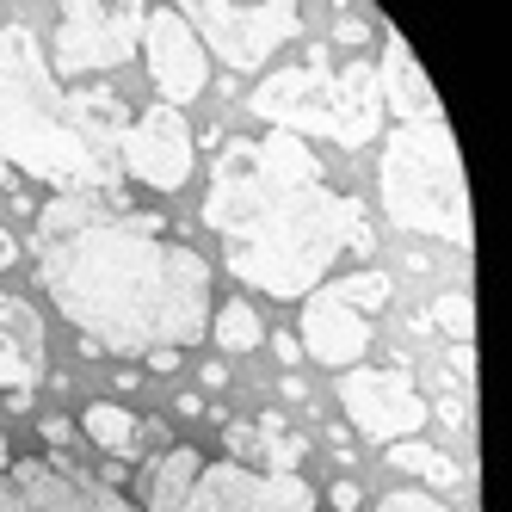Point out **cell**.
<instances>
[{"label": "cell", "mask_w": 512, "mask_h": 512, "mask_svg": "<svg viewBox=\"0 0 512 512\" xmlns=\"http://www.w3.org/2000/svg\"><path fill=\"white\" fill-rule=\"evenodd\" d=\"M31 253H38V284L87 352H186L210 327L216 266L124 192L50 198L38 210Z\"/></svg>", "instance_id": "cell-1"}, {"label": "cell", "mask_w": 512, "mask_h": 512, "mask_svg": "<svg viewBox=\"0 0 512 512\" xmlns=\"http://www.w3.org/2000/svg\"><path fill=\"white\" fill-rule=\"evenodd\" d=\"M204 229L223 241V266L278 303H303L340 260L371 266L377 253L364 198L334 192L315 149L284 130L223 136L204 186Z\"/></svg>", "instance_id": "cell-2"}, {"label": "cell", "mask_w": 512, "mask_h": 512, "mask_svg": "<svg viewBox=\"0 0 512 512\" xmlns=\"http://www.w3.org/2000/svg\"><path fill=\"white\" fill-rule=\"evenodd\" d=\"M130 105L118 87H62L31 25H0V161L50 198H112Z\"/></svg>", "instance_id": "cell-3"}, {"label": "cell", "mask_w": 512, "mask_h": 512, "mask_svg": "<svg viewBox=\"0 0 512 512\" xmlns=\"http://www.w3.org/2000/svg\"><path fill=\"white\" fill-rule=\"evenodd\" d=\"M247 112L284 130V136H327L340 149H364V142L383 136V93H377V62H340L327 68V44H315L309 68H272V75L247 93Z\"/></svg>", "instance_id": "cell-4"}, {"label": "cell", "mask_w": 512, "mask_h": 512, "mask_svg": "<svg viewBox=\"0 0 512 512\" xmlns=\"http://www.w3.org/2000/svg\"><path fill=\"white\" fill-rule=\"evenodd\" d=\"M377 192H383V210H389L395 229L451 241V247L475 241L469 179H463V155H457V136H451L445 112L389 130L383 167H377Z\"/></svg>", "instance_id": "cell-5"}, {"label": "cell", "mask_w": 512, "mask_h": 512, "mask_svg": "<svg viewBox=\"0 0 512 512\" xmlns=\"http://www.w3.org/2000/svg\"><path fill=\"white\" fill-rule=\"evenodd\" d=\"M179 19H186L198 31L204 56L216 50V62L235 68V75H260V68L290 44L303 38V7H284V0H260V7H241V0H192V7H179Z\"/></svg>", "instance_id": "cell-6"}, {"label": "cell", "mask_w": 512, "mask_h": 512, "mask_svg": "<svg viewBox=\"0 0 512 512\" xmlns=\"http://www.w3.org/2000/svg\"><path fill=\"white\" fill-rule=\"evenodd\" d=\"M142 13L149 7H105V0H81V7H62L56 31H50V75L68 81H87V75H112L124 68L142 44Z\"/></svg>", "instance_id": "cell-7"}, {"label": "cell", "mask_w": 512, "mask_h": 512, "mask_svg": "<svg viewBox=\"0 0 512 512\" xmlns=\"http://www.w3.org/2000/svg\"><path fill=\"white\" fill-rule=\"evenodd\" d=\"M0 512H136V500L93 482L75 457H19L0 475Z\"/></svg>", "instance_id": "cell-8"}, {"label": "cell", "mask_w": 512, "mask_h": 512, "mask_svg": "<svg viewBox=\"0 0 512 512\" xmlns=\"http://www.w3.org/2000/svg\"><path fill=\"white\" fill-rule=\"evenodd\" d=\"M334 395H340L352 432L371 438V445H383V451L420 438V426L432 420V401L414 389L408 371H340Z\"/></svg>", "instance_id": "cell-9"}, {"label": "cell", "mask_w": 512, "mask_h": 512, "mask_svg": "<svg viewBox=\"0 0 512 512\" xmlns=\"http://www.w3.org/2000/svg\"><path fill=\"white\" fill-rule=\"evenodd\" d=\"M192 161H198V136H192L186 112H173V105H149V112H136L124 124V136H118V167L136 179L142 192L173 198L192 179Z\"/></svg>", "instance_id": "cell-10"}, {"label": "cell", "mask_w": 512, "mask_h": 512, "mask_svg": "<svg viewBox=\"0 0 512 512\" xmlns=\"http://www.w3.org/2000/svg\"><path fill=\"white\" fill-rule=\"evenodd\" d=\"M186 512H321L309 475H266L241 463H204Z\"/></svg>", "instance_id": "cell-11"}, {"label": "cell", "mask_w": 512, "mask_h": 512, "mask_svg": "<svg viewBox=\"0 0 512 512\" xmlns=\"http://www.w3.org/2000/svg\"><path fill=\"white\" fill-rule=\"evenodd\" d=\"M142 62H149V81H155V105H192L210 87V56L198 44V31L179 19V7H149L142 13Z\"/></svg>", "instance_id": "cell-12"}, {"label": "cell", "mask_w": 512, "mask_h": 512, "mask_svg": "<svg viewBox=\"0 0 512 512\" xmlns=\"http://www.w3.org/2000/svg\"><path fill=\"white\" fill-rule=\"evenodd\" d=\"M297 352H309L327 371H358L364 352H371V315H358L334 284H321L303 297V315H297Z\"/></svg>", "instance_id": "cell-13"}, {"label": "cell", "mask_w": 512, "mask_h": 512, "mask_svg": "<svg viewBox=\"0 0 512 512\" xmlns=\"http://www.w3.org/2000/svg\"><path fill=\"white\" fill-rule=\"evenodd\" d=\"M44 364H50V334H44V315L31 309L25 297L0 290V389H7V408H31V395L44 383Z\"/></svg>", "instance_id": "cell-14"}, {"label": "cell", "mask_w": 512, "mask_h": 512, "mask_svg": "<svg viewBox=\"0 0 512 512\" xmlns=\"http://www.w3.org/2000/svg\"><path fill=\"white\" fill-rule=\"evenodd\" d=\"M377 93H383V118H401V124H420V118H438V93L426 81L420 56L408 50L395 25H383V62H377Z\"/></svg>", "instance_id": "cell-15"}, {"label": "cell", "mask_w": 512, "mask_h": 512, "mask_svg": "<svg viewBox=\"0 0 512 512\" xmlns=\"http://www.w3.org/2000/svg\"><path fill=\"white\" fill-rule=\"evenodd\" d=\"M198 475H204V451L198 445H161L149 463H142V500H136V512H186Z\"/></svg>", "instance_id": "cell-16"}, {"label": "cell", "mask_w": 512, "mask_h": 512, "mask_svg": "<svg viewBox=\"0 0 512 512\" xmlns=\"http://www.w3.org/2000/svg\"><path fill=\"white\" fill-rule=\"evenodd\" d=\"M142 432H149V426H142V414H130L124 401H87V408H81V438H87L93 451H105L112 463L136 457Z\"/></svg>", "instance_id": "cell-17"}, {"label": "cell", "mask_w": 512, "mask_h": 512, "mask_svg": "<svg viewBox=\"0 0 512 512\" xmlns=\"http://www.w3.org/2000/svg\"><path fill=\"white\" fill-rule=\"evenodd\" d=\"M253 438H260V463L266 475H303V457H309V438L290 426L284 414H260L253 420Z\"/></svg>", "instance_id": "cell-18"}, {"label": "cell", "mask_w": 512, "mask_h": 512, "mask_svg": "<svg viewBox=\"0 0 512 512\" xmlns=\"http://www.w3.org/2000/svg\"><path fill=\"white\" fill-rule=\"evenodd\" d=\"M204 334L216 340V352H253V346H266V321L253 315V303H216L210 309V327Z\"/></svg>", "instance_id": "cell-19"}, {"label": "cell", "mask_w": 512, "mask_h": 512, "mask_svg": "<svg viewBox=\"0 0 512 512\" xmlns=\"http://www.w3.org/2000/svg\"><path fill=\"white\" fill-rule=\"evenodd\" d=\"M383 457H389V469H408V475H420V482H432V488H457V482H463V463H457V457H445V451H432L426 438L389 445Z\"/></svg>", "instance_id": "cell-20"}, {"label": "cell", "mask_w": 512, "mask_h": 512, "mask_svg": "<svg viewBox=\"0 0 512 512\" xmlns=\"http://www.w3.org/2000/svg\"><path fill=\"white\" fill-rule=\"evenodd\" d=\"M334 290L358 309V315H377L389 297H395V278L389 272H371V266H358V272H346V278H334Z\"/></svg>", "instance_id": "cell-21"}, {"label": "cell", "mask_w": 512, "mask_h": 512, "mask_svg": "<svg viewBox=\"0 0 512 512\" xmlns=\"http://www.w3.org/2000/svg\"><path fill=\"white\" fill-rule=\"evenodd\" d=\"M426 327H445V334H457V346H469V334H475V297H469V290H445V297H432Z\"/></svg>", "instance_id": "cell-22"}, {"label": "cell", "mask_w": 512, "mask_h": 512, "mask_svg": "<svg viewBox=\"0 0 512 512\" xmlns=\"http://www.w3.org/2000/svg\"><path fill=\"white\" fill-rule=\"evenodd\" d=\"M377 512H451V506L438 494H426V488H395V494L377 500Z\"/></svg>", "instance_id": "cell-23"}, {"label": "cell", "mask_w": 512, "mask_h": 512, "mask_svg": "<svg viewBox=\"0 0 512 512\" xmlns=\"http://www.w3.org/2000/svg\"><path fill=\"white\" fill-rule=\"evenodd\" d=\"M371 31H383V25H377V13H352V7H346V13H340V31H334V44L358 50L364 38H371Z\"/></svg>", "instance_id": "cell-24"}, {"label": "cell", "mask_w": 512, "mask_h": 512, "mask_svg": "<svg viewBox=\"0 0 512 512\" xmlns=\"http://www.w3.org/2000/svg\"><path fill=\"white\" fill-rule=\"evenodd\" d=\"M327 506H334V512H358V506H364V488H358L352 475H346V482H334V488H327Z\"/></svg>", "instance_id": "cell-25"}, {"label": "cell", "mask_w": 512, "mask_h": 512, "mask_svg": "<svg viewBox=\"0 0 512 512\" xmlns=\"http://www.w3.org/2000/svg\"><path fill=\"white\" fill-rule=\"evenodd\" d=\"M445 371H451V377H463V389H469V383H475V346H451Z\"/></svg>", "instance_id": "cell-26"}, {"label": "cell", "mask_w": 512, "mask_h": 512, "mask_svg": "<svg viewBox=\"0 0 512 512\" xmlns=\"http://www.w3.org/2000/svg\"><path fill=\"white\" fill-rule=\"evenodd\" d=\"M432 414H438V420H445L451 432H469V408H463V401H457V395H445V401H438V408H432Z\"/></svg>", "instance_id": "cell-27"}, {"label": "cell", "mask_w": 512, "mask_h": 512, "mask_svg": "<svg viewBox=\"0 0 512 512\" xmlns=\"http://www.w3.org/2000/svg\"><path fill=\"white\" fill-rule=\"evenodd\" d=\"M38 432H44V445H56V451H62V445H75V426H68V420H56V414H50Z\"/></svg>", "instance_id": "cell-28"}, {"label": "cell", "mask_w": 512, "mask_h": 512, "mask_svg": "<svg viewBox=\"0 0 512 512\" xmlns=\"http://www.w3.org/2000/svg\"><path fill=\"white\" fill-rule=\"evenodd\" d=\"M278 389H284V401H309V383H303L297 371H284V377H278Z\"/></svg>", "instance_id": "cell-29"}, {"label": "cell", "mask_w": 512, "mask_h": 512, "mask_svg": "<svg viewBox=\"0 0 512 512\" xmlns=\"http://www.w3.org/2000/svg\"><path fill=\"white\" fill-rule=\"evenodd\" d=\"M272 352H278V364H297V358H303V352H297V334H278Z\"/></svg>", "instance_id": "cell-30"}, {"label": "cell", "mask_w": 512, "mask_h": 512, "mask_svg": "<svg viewBox=\"0 0 512 512\" xmlns=\"http://www.w3.org/2000/svg\"><path fill=\"white\" fill-rule=\"evenodd\" d=\"M13 260H19V235H13V229H0V272H7Z\"/></svg>", "instance_id": "cell-31"}, {"label": "cell", "mask_w": 512, "mask_h": 512, "mask_svg": "<svg viewBox=\"0 0 512 512\" xmlns=\"http://www.w3.org/2000/svg\"><path fill=\"white\" fill-rule=\"evenodd\" d=\"M198 377H204V389H210V395H216V389H229V371H223V364H204Z\"/></svg>", "instance_id": "cell-32"}, {"label": "cell", "mask_w": 512, "mask_h": 512, "mask_svg": "<svg viewBox=\"0 0 512 512\" xmlns=\"http://www.w3.org/2000/svg\"><path fill=\"white\" fill-rule=\"evenodd\" d=\"M179 358H186V352H149L142 364H149V371H179Z\"/></svg>", "instance_id": "cell-33"}, {"label": "cell", "mask_w": 512, "mask_h": 512, "mask_svg": "<svg viewBox=\"0 0 512 512\" xmlns=\"http://www.w3.org/2000/svg\"><path fill=\"white\" fill-rule=\"evenodd\" d=\"M173 408H179V414H186V420H198V414H204V395H179V401H173Z\"/></svg>", "instance_id": "cell-34"}, {"label": "cell", "mask_w": 512, "mask_h": 512, "mask_svg": "<svg viewBox=\"0 0 512 512\" xmlns=\"http://www.w3.org/2000/svg\"><path fill=\"white\" fill-rule=\"evenodd\" d=\"M13 469V445H7V432H0V475Z\"/></svg>", "instance_id": "cell-35"}, {"label": "cell", "mask_w": 512, "mask_h": 512, "mask_svg": "<svg viewBox=\"0 0 512 512\" xmlns=\"http://www.w3.org/2000/svg\"><path fill=\"white\" fill-rule=\"evenodd\" d=\"M0 179H7V161H0Z\"/></svg>", "instance_id": "cell-36"}]
</instances>
